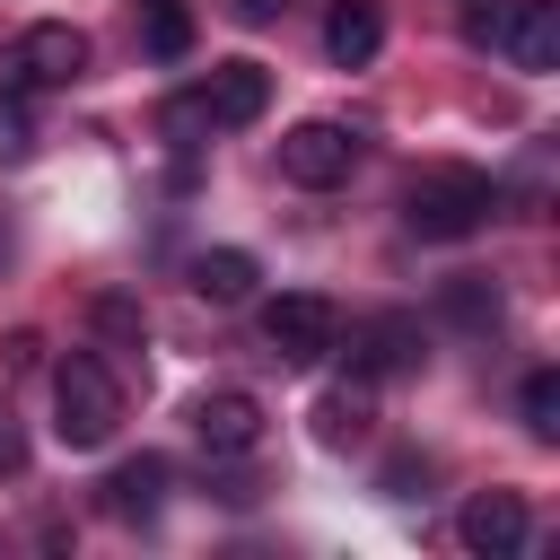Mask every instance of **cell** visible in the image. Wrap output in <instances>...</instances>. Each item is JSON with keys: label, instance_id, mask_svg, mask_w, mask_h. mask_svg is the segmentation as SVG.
<instances>
[{"label": "cell", "instance_id": "cell-1", "mask_svg": "<svg viewBox=\"0 0 560 560\" xmlns=\"http://www.w3.org/2000/svg\"><path fill=\"white\" fill-rule=\"evenodd\" d=\"M490 210H499V184H490L481 166H429V175H411V192H402V228L429 236V245L472 236Z\"/></svg>", "mask_w": 560, "mask_h": 560}, {"label": "cell", "instance_id": "cell-2", "mask_svg": "<svg viewBox=\"0 0 560 560\" xmlns=\"http://www.w3.org/2000/svg\"><path fill=\"white\" fill-rule=\"evenodd\" d=\"M122 429V376L96 350H70L52 368V438L61 446H105Z\"/></svg>", "mask_w": 560, "mask_h": 560}, {"label": "cell", "instance_id": "cell-3", "mask_svg": "<svg viewBox=\"0 0 560 560\" xmlns=\"http://www.w3.org/2000/svg\"><path fill=\"white\" fill-rule=\"evenodd\" d=\"M88 79V35L70 18H35L9 52H0V96H26V88H70Z\"/></svg>", "mask_w": 560, "mask_h": 560}, {"label": "cell", "instance_id": "cell-4", "mask_svg": "<svg viewBox=\"0 0 560 560\" xmlns=\"http://www.w3.org/2000/svg\"><path fill=\"white\" fill-rule=\"evenodd\" d=\"M262 341H271V359H280V368H315V359H332V350H341V315H332V298L289 289V298H271V306H262Z\"/></svg>", "mask_w": 560, "mask_h": 560}, {"label": "cell", "instance_id": "cell-5", "mask_svg": "<svg viewBox=\"0 0 560 560\" xmlns=\"http://www.w3.org/2000/svg\"><path fill=\"white\" fill-rule=\"evenodd\" d=\"M350 166H359V131L350 122H298V131H280V175L289 184H306V192H332V184H350Z\"/></svg>", "mask_w": 560, "mask_h": 560}, {"label": "cell", "instance_id": "cell-6", "mask_svg": "<svg viewBox=\"0 0 560 560\" xmlns=\"http://www.w3.org/2000/svg\"><path fill=\"white\" fill-rule=\"evenodd\" d=\"M490 52H508L516 70H560V0H508L490 26Z\"/></svg>", "mask_w": 560, "mask_h": 560}, {"label": "cell", "instance_id": "cell-7", "mask_svg": "<svg viewBox=\"0 0 560 560\" xmlns=\"http://www.w3.org/2000/svg\"><path fill=\"white\" fill-rule=\"evenodd\" d=\"M420 368V315H368L350 332V376L359 385H394Z\"/></svg>", "mask_w": 560, "mask_h": 560}, {"label": "cell", "instance_id": "cell-8", "mask_svg": "<svg viewBox=\"0 0 560 560\" xmlns=\"http://www.w3.org/2000/svg\"><path fill=\"white\" fill-rule=\"evenodd\" d=\"M192 96H201L210 131H245V122H262V105H271V70H262V61H210V79H201Z\"/></svg>", "mask_w": 560, "mask_h": 560}, {"label": "cell", "instance_id": "cell-9", "mask_svg": "<svg viewBox=\"0 0 560 560\" xmlns=\"http://www.w3.org/2000/svg\"><path fill=\"white\" fill-rule=\"evenodd\" d=\"M192 438H201L210 455H254V446H262V402L236 394V385H219V394L192 402Z\"/></svg>", "mask_w": 560, "mask_h": 560}, {"label": "cell", "instance_id": "cell-10", "mask_svg": "<svg viewBox=\"0 0 560 560\" xmlns=\"http://www.w3.org/2000/svg\"><path fill=\"white\" fill-rule=\"evenodd\" d=\"M455 534H464L472 560H508V551H525V499L516 490H481V499H464Z\"/></svg>", "mask_w": 560, "mask_h": 560}, {"label": "cell", "instance_id": "cell-11", "mask_svg": "<svg viewBox=\"0 0 560 560\" xmlns=\"http://www.w3.org/2000/svg\"><path fill=\"white\" fill-rule=\"evenodd\" d=\"M376 44H385V9H376V0H332V18H324V52H332V70H368Z\"/></svg>", "mask_w": 560, "mask_h": 560}, {"label": "cell", "instance_id": "cell-12", "mask_svg": "<svg viewBox=\"0 0 560 560\" xmlns=\"http://www.w3.org/2000/svg\"><path fill=\"white\" fill-rule=\"evenodd\" d=\"M166 481H175L166 455H131V464H114V472H105V516H158Z\"/></svg>", "mask_w": 560, "mask_h": 560}, {"label": "cell", "instance_id": "cell-13", "mask_svg": "<svg viewBox=\"0 0 560 560\" xmlns=\"http://www.w3.org/2000/svg\"><path fill=\"white\" fill-rule=\"evenodd\" d=\"M254 254L245 245H210V254H192V289L210 298V306H236V298H254Z\"/></svg>", "mask_w": 560, "mask_h": 560}, {"label": "cell", "instance_id": "cell-14", "mask_svg": "<svg viewBox=\"0 0 560 560\" xmlns=\"http://www.w3.org/2000/svg\"><path fill=\"white\" fill-rule=\"evenodd\" d=\"M140 18V52L149 61H184L192 52V0H131Z\"/></svg>", "mask_w": 560, "mask_h": 560}, {"label": "cell", "instance_id": "cell-15", "mask_svg": "<svg viewBox=\"0 0 560 560\" xmlns=\"http://www.w3.org/2000/svg\"><path fill=\"white\" fill-rule=\"evenodd\" d=\"M315 438H324V446H359V438H368V385H359V376L315 402Z\"/></svg>", "mask_w": 560, "mask_h": 560}, {"label": "cell", "instance_id": "cell-16", "mask_svg": "<svg viewBox=\"0 0 560 560\" xmlns=\"http://www.w3.org/2000/svg\"><path fill=\"white\" fill-rule=\"evenodd\" d=\"M446 315L481 332V324H499V289H490L481 271H455V280H446Z\"/></svg>", "mask_w": 560, "mask_h": 560}, {"label": "cell", "instance_id": "cell-17", "mask_svg": "<svg viewBox=\"0 0 560 560\" xmlns=\"http://www.w3.org/2000/svg\"><path fill=\"white\" fill-rule=\"evenodd\" d=\"M158 131H166L175 149H201V140H210V114H201V96H192V88H184V96H166V105H158Z\"/></svg>", "mask_w": 560, "mask_h": 560}, {"label": "cell", "instance_id": "cell-18", "mask_svg": "<svg viewBox=\"0 0 560 560\" xmlns=\"http://www.w3.org/2000/svg\"><path fill=\"white\" fill-rule=\"evenodd\" d=\"M516 402H525V429H534V438H560V376H551V368H534Z\"/></svg>", "mask_w": 560, "mask_h": 560}, {"label": "cell", "instance_id": "cell-19", "mask_svg": "<svg viewBox=\"0 0 560 560\" xmlns=\"http://www.w3.org/2000/svg\"><path fill=\"white\" fill-rule=\"evenodd\" d=\"M18 158H35V122L18 96H0V166H18Z\"/></svg>", "mask_w": 560, "mask_h": 560}, {"label": "cell", "instance_id": "cell-20", "mask_svg": "<svg viewBox=\"0 0 560 560\" xmlns=\"http://www.w3.org/2000/svg\"><path fill=\"white\" fill-rule=\"evenodd\" d=\"M96 324H105L114 341H140V306H131V298H96Z\"/></svg>", "mask_w": 560, "mask_h": 560}, {"label": "cell", "instance_id": "cell-21", "mask_svg": "<svg viewBox=\"0 0 560 560\" xmlns=\"http://www.w3.org/2000/svg\"><path fill=\"white\" fill-rule=\"evenodd\" d=\"M35 359H44V341H35V332H9V341H0V368H9V376H26Z\"/></svg>", "mask_w": 560, "mask_h": 560}, {"label": "cell", "instance_id": "cell-22", "mask_svg": "<svg viewBox=\"0 0 560 560\" xmlns=\"http://www.w3.org/2000/svg\"><path fill=\"white\" fill-rule=\"evenodd\" d=\"M0 472H26V429L9 420V402H0Z\"/></svg>", "mask_w": 560, "mask_h": 560}, {"label": "cell", "instance_id": "cell-23", "mask_svg": "<svg viewBox=\"0 0 560 560\" xmlns=\"http://www.w3.org/2000/svg\"><path fill=\"white\" fill-rule=\"evenodd\" d=\"M420 472H429V464H411V455H394V464H385V499H411V481H420Z\"/></svg>", "mask_w": 560, "mask_h": 560}, {"label": "cell", "instance_id": "cell-24", "mask_svg": "<svg viewBox=\"0 0 560 560\" xmlns=\"http://www.w3.org/2000/svg\"><path fill=\"white\" fill-rule=\"evenodd\" d=\"M228 9H236V18H245V26H271V18H280V9H289V0H228Z\"/></svg>", "mask_w": 560, "mask_h": 560}, {"label": "cell", "instance_id": "cell-25", "mask_svg": "<svg viewBox=\"0 0 560 560\" xmlns=\"http://www.w3.org/2000/svg\"><path fill=\"white\" fill-rule=\"evenodd\" d=\"M0 254H9V228H0Z\"/></svg>", "mask_w": 560, "mask_h": 560}]
</instances>
